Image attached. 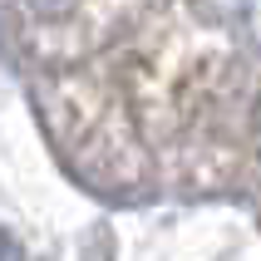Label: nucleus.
Returning a JSON list of instances; mask_svg holds the SVG:
<instances>
[{"label": "nucleus", "mask_w": 261, "mask_h": 261, "mask_svg": "<svg viewBox=\"0 0 261 261\" xmlns=\"http://www.w3.org/2000/svg\"><path fill=\"white\" fill-rule=\"evenodd\" d=\"M0 256H5V242H0Z\"/></svg>", "instance_id": "nucleus-1"}]
</instances>
